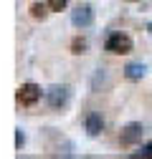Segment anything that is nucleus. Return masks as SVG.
<instances>
[{
    "mask_svg": "<svg viewBox=\"0 0 152 159\" xmlns=\"http://www.w3.org/2000/svg\"><path fill=\"white\" fill-rule=\"evenodd\" d=\"M66 3H69V0H48V8L56 10V13H61V10L66 8Z\"/></svg>",
    "mask_w": 152,
    "mask_h": 159,
    "instance_id": "obj_11",
    "label": "nucleus"
},
{
    "mask_svg": "<svg viewBox=\"0 0 152 159\" xmlns=\"http://www.w3.org/2000/svg\"><path fill=\"white\" fill-rule=\"evenodd\" d=\"M145 73H147V68L142 63H127L124 66V78L127 81H140V78H145Z\"/></svg>",
    "mask_w": 152,
    "mask_h": 159,
    "instance_id": "obj_7",
    "label": "nucleus"
},
{
    "mask_svg": "<svg viewBox=\"0 0 152 159\" xmlns=\"http://www.w3.org/2000/svg\"><path fill=\"white\" fill-rule=\"evenodd\" d=\"M71 23H74V28H89L91 23H94V8L91 5H79L74 13H71Z\"/></svg>",
    "mask_w": 152,
    "mask_h": 159,
    "instance_id": "obj_5",
    "label": "nucleus"
},
{
    "mask_svg": "<svg viewBox=\"0 0 152 159\" xmlns=\"http://www.w3.org/2000/svg\"><path fill=\"white\" fill-rule=\"evenodd\" d=\"M31 15L36 18V20H43V18H46V8H43L41 3H33V5H31Z\"/></svg>",
    "mask_w": 152,
    "mask_h": 159,
    "instance_id": "obj_9",
    "label": "nucleus"
},
{
    "mask_svg": "<svg viewBox=\"0 0 152 159\" xmlns=\"http://www.w3.org/2000/svg\"><path fill=\"white\" fill-rule=\"evenodd\" d=\"M69 98H71V89L69 86H51L46 91V101L51 109H64L69 104Z\"/></svg>",
    "mask_w": 152,
    "mask_h": 159,
    "instance_id": "obj_2",
    "label": "nucleus"
},
{
    "mask_svg": "<svg viewBox=\"0 0 152 159\" xmlns=\"http://www.w3.org/2000/svg\"><path fill=\"white\" fill-rule=\"evenodd\" d=\"M147 33H150V35H152V23H147Z\"/></svg>",
    "mask_w": 152,
    "mask_h": 159,
    "instance_id": "obj_13",
    "label": "nucleus"
},
{
    "mask_svg": "<svg viewBox=\"0 0 152 159\" xmlns=\"http://www.w3.org/2000/svg\"><path fill=\"white\" fill-rule=\"evenodd\" d=\"M84 126H86V134H89V136H99V134H102V129H104V119H102V114L89 111V114H86Z\"/></svg>",
    "mask_w": 152,
    "mask_h": 159,
    "instance_id": "obj_6",
    "label": "nucleus"
},
{
    "mask_svg": "<svg viewBox=\"0 0 152 159\" xmlns=\"http://www.w3.org/2000/svg\"><path fill=\"white\" fill-rule=\"evenodd\" d=\"M23 144H26V134H23L21 126H18L15 129V149H23Z\"/></svg>",
    "mask_w": 152,
    "mask_h": 159,
    "instance_id": "obj_10",
    "label": "nucleus"
},
{
    "mask_svg": "<svg viewBox=\"0 0 152 159\" xmlns=\"http://www.w3.org/2000/svg\"><path fill=\"white\" fill-rule=\"evenodd\" d=\"M15 98H18V104H23V106H33V104H38V98H41V86L23 84L21 89H18Z\"/></svg>",
    "mask_w": 152,
    "mask_h": 159,
    "instance_id": "obj_4",
    "label": "nucleus"
},
{
    "mask_svg": "<svg viewBox=\"0 0 152 159\" xmlns=\"http://www.w3.org/2000/svg\"><path fill=\"white\" fill-rule=\"evenodd\" d=\"M147 157H152V142L147 144Z\"/></svg>",
    "mask_w": 152,
    "mask_h": 159,
    "instance_id": "obj_12",
    "label": "nucleus"
},
{
    "mask_svg": "<svg viewBox=\"0 0 152 159\" xmlns=\"http://www.w3.org/2000/svg\"><path fill=\"white\" fill-rule=\"evenodd\" d=\"M142 134H145V126H142L140 121H129V124L122 126V136H119V142H122V147H132V144L142 142Z\"/></svg>",
    "mask_w": 152,
    "mask_h": 159,
    "instance_id": "obj_3",
    "label": "nucleus"
},
{
    "mask_svg": "<svg viewBox=\"0 0 152 159\" xmlns=\"http://www.w3.org/2000/svg\"><path fill=\"white\" fill-rule=\"evenodd\" d=\"M71 53H76V56L86 53V41H84V38H74V41H71Z\"/></svg>",
    "mask_w": 152,
    "mask_h": 159,
    "instance_id": "obj_8",
    "label": "nucleus"
},
{
    "mask_svg": "<svg viewBox=\"0 0 152 159\" xmlns=\"http://www.w3.org/2000/svg\"><path fill=\"white\" fill-rule=\"evenodd\" d=\"M104 51L114 53V56H127V53H132V38L124 33H112L104 43Z\"/></svg>",
    "mask_w": 152,
    "mask_h": 159,
    "instance_id": "obj_1",
    "label": "nucleus"
}]
</instances>
